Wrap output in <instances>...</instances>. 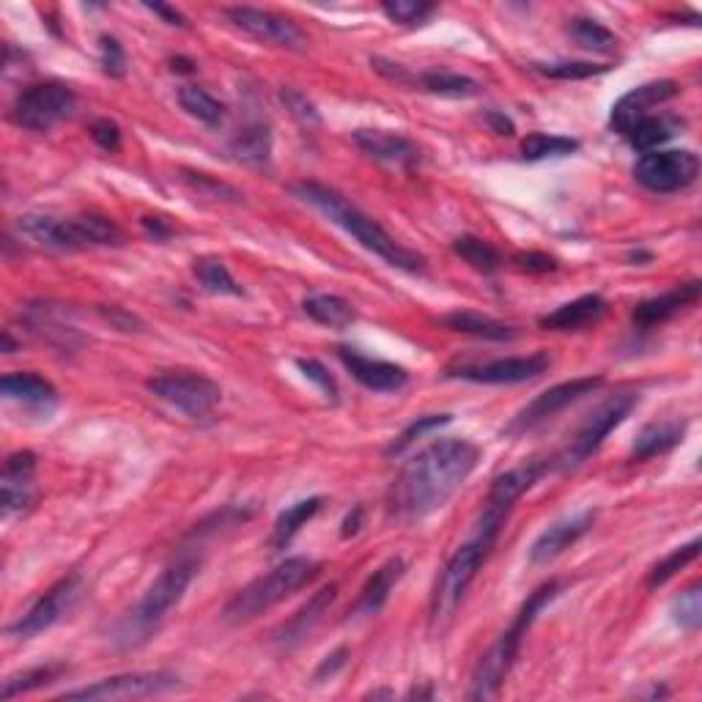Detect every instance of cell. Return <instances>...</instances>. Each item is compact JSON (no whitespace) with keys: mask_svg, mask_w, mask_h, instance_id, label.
<instances>
[{"mask_svg":"<svg viewBox=\"0 0 702 702\" xmlns=\"http://www.w3.org/2000/svg\"><path fill=\"white\" fill-rule=\"evenodd\" d=\"M481 451L467 440H440L423 447L395 481L390 505L401 519H425L445 508L477 467Z\"/></svg>","mask_w":702,"mask_h":702,"instance_id":"obj_1","label":"cell"},{"mask_svg":"<svg viewBox=\"0 0 702 702\" xmlns=\"http://www.w3.org/2000/svg\"><path fill=\"white\" fill-rule=\"evenodd\" d=\"M293 195L302 198L304 204L313 206V209H319L327 220H332L335 226H341L343 231L354 236V239L360 241L365 250H371L373 256L384 258L390 267L406 269V272H423L425 269V258L420 256V252L406 250L404 245H399V241L384 231L373 217H368L365 211L357 209L347 195H341L338 189L319 182H302L293 187Z\"/></svg>","mask_w":702,"mask_h":702,"instance_id":"obj_2","label":"cell"},{"mask_svg":"<svg viewBox=\"0 0 702 702\" xmlns=\"http://www.w3.org/2000/svg\"><path fill=\"white\" fill-rule=\"evenodd\" d=\"M503 525L505 519H499V516L483 514L475 527V535H472L467 544L458 546L456 555L447 560L445 571L436 579L434 598H431V629L442 634V631L453 623L464 596H467L469 585L475 582L477 571H481V566L486 562L488 551L497 544Z\"/></svg>","mask_w":702,"mask_h":702,"instance_id":"obj_3","label":"cell"},{"mask_svg":"<svg viewBox=\"0 0 702 702\" xmlns=\"http://www.w3.org/2000/svg\"><path fill=\"white\" fill-rule=\"evenodd\" d=\"M557 596H560V582H555V579H551V582L540 585L538 590H535L533 596L527 598V603L519 609V615H516L514 626H510L508 631H503V634H499V640L481 655V661H477L475 672H472L469 700H494L497 698L499 689H503V683H505V678H508L510 667H514L516 655H519L522 640H525L529 626L535 623V618H538L540 609H544L546 603L555 601Z\"/></svg>","mask_w":702,"mask_h":702,"instance_id":"obj_4","label":"cell"},{"mask_svg":"<svg viewBox=\"0 0 702 702\" xmlns=\"http://www.w3.org/2000/svg\"><path fill=\"white\" fill-rule=\"evenodd\" d=\"M198 557H178V560L171 562V566L159 574L157 582L148 587L146 596L141 598V603L126 615L124 623L118 626L116 640L124 644V648H137L141 642H146L148 637L163 626V620L168 618L171 609L182 601L187 587L198 577Z\"/></svg>","mask_w":702,"mask_h":702,"instance_id":"obj_5","label":"cell"},{"mask_svg":"<svg viewBox=\"0 0 702 702\" xmlns=\"http://www.w3.org/2000/svg\"><path fill=\"white\" fill-rule=\"evenodd\" d=\"M316 577H319V562L308 560V557H289L280 566H275L272 571H267L264 577L252 579L250 585L241 587L231 601L226 603V609H223V620L231 626L250 623L258 615L272 609L275 603L286 601L299 587L313 582Z\"/></svg>","mask_w":702,"mask_h":702,"instance_id":"obj_6","label":"cell"},{"mask_svg":"<svg viewBox=\"0 0 702 702\" xmlns=\"http://www.w3.org/2000/svg\"><path fill=\"white\" fill-rule=\"evenodd\" d=\"M17 231L33 245L48 250H85V247L121 245L124 234L107 217H53V215H25L17 220Z\"/></svg>","mask_w":702,"mask_h":702,"instance_id":"obj_7","label":"cell"},{"mask_svg":"<svg viewBox=\"0 0 702 702\" xmlns=\"http://www.w3.org/2000/svg\"><path fill=\"white\" fill-rule=\"evenodd\" d=\"M78 111V94L63 83H39L22 91L11 105V121L28 132H50Z\"/></svg>","mask_w":702,"mask_h":702,"instance_id":"obj_8","label":"cell"},{"mask_svg":"<svg viewBox=\"0 0 702 702\" xmlns=\"http://www.w3.org/2000/svg\"><path fill=\"white\" fill-rule=\"evenodd\" d=\"M637 401L640 399L631 393L612 395L609 401H603V404L598 406V410L592 412L582 425H579V431L574 434L571 445H568L566 451H562L560 456L555 458L557 467L574 469V467H579L582 462H587V458H590L592 453H596L598 447L603 445V440H607V436L612 434V431L618 429V425L623 423L626 417H629L631 410L637 406Z\"/></svg>","mask_w":702,"mask_h":702,"instance_id":"obj_9","label":"cell"},{"mask_svg":"<svg viewBox=\"0 0 702 702\" xmlns=\"http://www.w3.org/2000/svg\"><path fill=\"white\" fill-rule=\"evenodd\" d=\"M700 176V157L689 148L644 152L634 163V178L655 195H672L692 187Z\"/></svg>","mask_w":702,"mask_h":702,"instance_id":"obj_10","label":"cell"},{"mask_svg":"<svg viewBox=\"0 0 702 702\" xmlns=\"http://www.w3.org/2000/svg\"><path fill=\"white\" fill-rule=\"evenodd\" d=\"M146 388L159 401L184 412L187 417H206L223 399V390L215 379L195 371H171L148 379Z\"/></svg>","mask_w":702,"mask_h":702,"instance_id":"obj_11","label":"cell"},{"mask_svg":"<svg viewBox=\"0 0 702 702\" xmlns=\"http://www.w3.org/2000/svg\"><path fill=\"white\" fill-rule=\"evenodd\" d=\"M603 388V379L601 376H579V379H571V382H562V384H555V388L544 390L540 395H535L533 401L522 410L519 414H516L514 420H510V425L505 429V434L508 436H519V434H527V431L538 429V425H544L546 420L557 417L562 410H568L571 404H577V401H582L585 395H592L596 390Z\"/></svg>","mask_w":702,"mask_h":702,"instance_id":"obj_12","label":"cell"},{"mask_svg":"<svg viewBox=\"0 0 702 702\" xmlns=\"http://www.w3.org/2000/svg\"><path fill=\"white\" fill-rule=\"evenodd\" d=\"M178 678L174 672H124V675L105 678L91 686L63 692L61 700H143L157 698V694L174 692Z\"/></svg>","mask_w":702,"mask_h":702,"instance_id":"obj_13","label":"cell"},{"mask_svg":"<svg viewBox=\"0 0 702 702\" xmlns=\"http://www.w3.org/2000/svg\"><path fill=\"white\" fill-rule=\"evenodd\" d=\"M80 592H83V579H80L78 574L61 579L59 585L50 587V590L6 631H9V637H14V640H31V637L42 634L50 626L59 623L63 615L78 603Z\"/></svg>","mask_w":702,"mask_h":702,"instance_id":"obj_14","label":"cell"},{"mask_svg":"<svg viewBox=\"0 0 702 702\" xmlns=\"http://www.w3.org/2000/svg\"><path fill=\"white\" fill-rule=\"evenodd\" d=\"M226 17L239 28V31L250 33L258 42L272 44V48L293 50V53L308 50V37H304L302 28H299L297 22H291L289 17H280L275 14V11L252 9V6H231V9H226Z\"/></svg>","mask_w":702,"mask_h":702,"instance_id":"obj_15","label":"cell"},{"mask_svg":"<svg viewBox=\"0 0 702 702\" xmlns=\"http://www.w3.org/2000/svg\"><path fill=\"white\" fill-rule=\"evenodd\" d=\"M551 365L549 354L538 351V354L529 357H508V360H492L483 362V365H458L447 368V376L464 379V382L475 384H522L533 382L540 373H546V368Z\"/></svg>","mask_w":702,"mask_h":702,"instance_id":"obj_16","label":"cell"},{"mask_svg":"<svg viewBox=\"0 0 702 702\" xmlns=\"http://www.w3.org/2000/svg\"><path fill=\"white\" fill-rule=\"evenodd\" d=\"M678 83L675 80H653V83H642L637 89H631L629 94L620 96L612 107V116H609V124H612L615 132L620 135H629L631 126L637 121L648 118L650 111L664 102H670L672 96H678Z\"/></svg>","mask_w":702,"mask_h":702,"instance_id":"obj_17","label":"cell"},{"mask_svg":"<svg viewBox=\"0 0 702 702\" xmlns=\"http://www.w3.org/2000/svg\"><path fill=\"white\" fill-rule=\"evenodd\" d=\"M549 467H551L549 462H527L522 464V467H514L494 477L492 488H488V497H486V510H483V514L508 519L510 508H514L529 488H533L535 483L546 475V469Z\"/></svg>","mask_w":702,"mask_h":702,"instance_id":"obj_18","label":"cell"},{"mask_svg":"<svg viewBox=\"0 0 702 702\" xmlns=\"http://www.w3.org/2000/svg\"><path fill=\"white\" fill-rule=\"evenodd\" d=\"M338 357L347 365V371L362 388L373 390V393H399L410 384V373L406 368L395 365V362H384V360H371V357L360 354L357 349L341 347L338 349Z\"/></svg>","mask_w":702,"mask_h":702,"instance_id":"obj_19","label":"cell"},{"mask_svg":"<svg viewBox=\"0 0 702 702\" xmlns=\"http://www.w3.org/2000/svg\"><path fill=\"white\" fill-rule=\"evenodd\" d=\"M592 522H596V514L585 510V514L566 516V519L546 527L544 533L535 538V544L529 546V562H533V566H549L551 560H557L562 551L571 549V546L582 538L587 529L592 527Z\"/></svg>","mask_w":702,"mask_h":702,"instance_id":"obj_20","label":"cell"},{"mask_svg":"<svg viewBox=\"0 0 702 702\" xmlns=\"http://www.w3.org/2000/svg\"><path fill=\"white\" fill-rule=\"evenodd\" d=\"M33 472L37 456L31 451H20L6 458L3 481H0V505L3 516H14L25 510L33 499Z\"/></svg>","mask_w":702,"mask_h":702,"instance_id":"obj_21","label":"cell"},{"mask_svg":"<svg viewBox=\"0 0 702 702\" xmlns=\"http://www.w3.org/2000/svg\"><path fill=\"white\" fill-rule=\"evenodd\" d=\"M354 143L360 152L376 163L393 165V168H412L420 163V148L414 146L410 137L399 135L390 130H357Z\"/></svg>","mask_w":702,"mask_h":702,"instance_id":"obj_22","label":"cell"},{"mask_svg":"<svg viewBox=\"0 0 702 702\" xmlns=\"http://www.w3.org/2000/svg\"><path fill=\"white\" fill-rule=\"evenodd\" d=\"M0 393H3L6 401L22 404L31 412L53 414L55 406H59V390L53 388V382H48V379L31 371L6 373L0 379Z\"/></svg>","mask_w":702,"mask_h":702,"instance_id":"obj_23","label":"cell"},{"mask_svg":"<svg viewBox=\"0 0 702 702\" xmlns=\"http://www.w3.org/2000/svg\"><path fill=\"white\" fill-rule=\"evenodd\" d=\"M25 324L31 327L33 335H39L55 349L74 351L83 343V338H78V330L66 321L63 308H55L50 302H39L25 308Z\"/></svg>","mask_w":702,"mask_h":702,"instance_id":"obj_24","label":"cell"},{"mask_svg":"<svg viewBox=\"0 0 702 702\" xmlns=\"http://www.w3.org/2000/svg\"><path fill=\"white\" fill-rule=\"evenodd\" d=\"M700 280H692V283H683L675 286V289L659 293L653 299H644V302L637 304L634 310V324L637 327H655V324H664L670 321L672 316H678L681 310H686L689 304H694L700 299Z\"/></svg>","mask_w":702,"mask_h":702,"instance_id":"obj_25","label":"cell"},{"mask_svg":"<svg viewBox=\"0 0 702 702\" xmlns=\"http://www.w3.org/2000/svg\"><path fill=\"white\" fill-rule=\"evenodd\" d=\"M603 313H607V299L601 293H585V297L560 304L549 316H544L540 327L555 332H579L585 327L598 324L603 319Z\"/></svg>","mask_w":702,"mask_h":702,"instance_id":"obj_26","label":"cell"},{"mask_svg":"<svg viewBox=\"0 0 702 702\" xmlns=\"http://www.w3.org/2000/svg\"><path fill=\"white\" fill-rule=\"evenodd\" d=\"M228 154L236 163L250 165V168L269 165V159H272V130H269L267 121H247L228 143Z\"/></svg>","mask_w":702,"mask_h":702,"instance_id":"obj_27","label":"cell"},{"mask_svg":"<svg viewBox=\"0 0 702 702\" xmlns=\"http://www.w3.org/2000/svg\"><path fill=\"white\" fill-rule=\"evenodd\" d=\"M406 562L401 557H390L379 571H373V577L368 579L365 587L360 590V598L354 601V607L349 609V615H376L382 612V607L388 603L393 587L404 579Z\"/></svg>","mask_w":702,"mask_h":702,"instance_id":"obj_28","label":"cell"},{"mask_svg":"<svg viewBox=\"0 0 702 702\" xmlns=\"http://www.w3.org/2000/svg\"><path fill=\"white\" fill-rule=\"evenodd\" d=\"M683 130H686V118L675 116V113H659V116H648L637 121L626 137H629V143L637 148V152L644 154V152H659L664 143H670L672 137L681 135Z\"/></svg>","mask_w":702,"mask_h":702,"instance_id":"obj_29","label":"cell"},{"mask_svg":"<svg viewBox=\"0 0 702 702\" xmlns=\"http://www.w3.org/2000/svg\"><path fill=\"white\" fill-rule=\"evenodd\" d=\"M442 324L453 332H464V335H475V338H483V341H494V343H508L522 335L516 327L492 319V316L472 313V310H456V313H447L445 319H442Z\"/></svg>","mask_w":702,"mask_h":702,"instance_id":"obj_30","label":"cell"},{"mask_svg":"<svg viewBox=\"0 0 702 702\" xmlns=\"http://www.w3.org/2000/svg\"><path fill=\"white\" fill-rule=\"evenodd\" d=\"M686 436V423L681 420H661V423H648L644 429L637 434L634 447H631V456L637 462H644V458L661 456V453H670L672 447H678Z\"/></svg>","mask_w":702,"mask_h":702,"instance_id":"obj_31","label":"cell"},{"mask_svg":"<svg viewBox=\"0 0 702 702\" xmlns=\"http://www.w3.org/2000/svg\"><path fill=\"white\" fill-rule=\"evenodd\" d=\"M338 596V585H324L319 592H316L313 598H310L308 603H304L302 609H299L297 615L289 620V623L283 626V631L278 634L280 644H286V648H291V644L302 642L304 637L313 631V626L319 623L321 618H324V612L330 609V603L335 601Z\"/></svg>","mask_w":702,"mask_h":702,"instance_id":"obj_32","label":"cell"},{"mask_svg":"<svg viewBox=\"0 0 702 702\" xmlns=\"http://www.w3.org/2000/svg\"><path fill=\"white\" fill-rule=\"evenodd\" d=\"M302 310L316 321V324H324L330 330H347L349 324H354L357 313L338 293H313L302 302Z\"/></svg>","mask_w":702,"mask_h":702,"instance_id":"obj_33","label":"cell"},{"mask_svg":"<svg viewBox=\"0 0 702 702\" xmlns=\"http://www.w3.org/2000/svg\"><path fill=\"white\" fill-rule=\"evenodd\" d=\"M178 105L189 116L198 118L200 124L211 126V130L223 126V121H226V105L220 100H215L206 89H200V85H182L178 89Z\"/></svg>","mask_w":702,"mask_h":702,"instance_id":"obj_34","label":"cell"},{"mask_svg":"<svg viewBox=\"0 0 702 702\" xmlns=\"http://www.w3.org/2000/svg\"><path fill=\"white\" fill-rule=\"evenodd\" d=\"M321 505H324V499L310 497V499H299V503H293L291 508H286L272 527V544L278 546V549H286V546L297 538L299 529L319 514Z\"/></svg>","mask_w":702,"mask_h":702,"instance_id":"obj_35","label":"cell"},{"mask_svg":"<svg viewBox=\"0 0 702 702\" xmlns=\"http://www.w3.org/2000/svg\"><path fill=\"white\" fill-rule=\"evenodd\" d=\"M193 272L195 278H198V283L204 286L209 293H220V297H241V286L236 283L231 269L226 267L223 258H215V256L198 258Z\"/></svg>","mask_w":702,"mask_h":702,"instance_id":"obj_36","label":"cell"},{"mask_svg":"<svg viewBox=\"0 0 702 702\" xmlns=\"http://www.w3.org/2000/svg\"><path fill=\"white\" fill-rule=\"evenodd\" d=\"M453 252L483 275H494L503 267V256H499L486 239H477V236H458V239L453 241Z\"/></svg>","mask_w":702,"mask_h":702,"instance_id":"obj_37","label":"cell"},{"mask_svg":"<svg viewBox=\"0 0 702 702\" xmlns=\"http://www.w3.org/2000/svg\"><path fill=\"white\" fill-rule=\"evenodd\" d=\"M579 148V141L574 137H562V135H544V132H535V135H527L522 141V157L527 163H538V159H549V157H568Z\"/></svg>","mask_w":702,"mask_h":702,"instance_id":"obj_38","label":"cell"},{"mask_svg":"<svg viewBox=\"0 0 702 702\" xmlns=\"http://www.w3.org/2000/svg\"><path fill=\"white\" fill-rule=\"evenodd\" d=\"M417 83L423 85L425 91L436 96H453V100H464V96H475L481 91V85L472 78H464V74L456 72H425L420 74Z\"/></svg>","mask_w":702,"mask_h":702,"instance_id":"obj_39","label":"cell"},{"mask_svg":"<svg viewBox=\"0 0 702 702\" xmlns=\"http://www.w3.org/2000/svg\"><path fill=\"white\" fill-rule=\"evenodd\" d=\"M700 546H702V540L692 538L689 544H683V546H678V549H672L670 555H667L664 560L655 562L653 571L648 574V585L650 587H661L664 582H670V579L675 577L678 571H683V568H686L689 562L698 560Z\"/></svg>","mask_w":702,"mask_h":702,"instance_id":"obj_40","label":"cell"},{"mask_svg":"<svg viewBox=\"0 0 702 702\" xmlns=\"http://www.w3.org/2000/svg\"><path fill=\"white\" fill-rule=\"evenodd\" d=\"M59 672H61V667L48 664V667H33V670L9 675L3 681V689H0V698L14 700V698H20V694L33 692V689L48 686L50 681H55V678H59Z\"/></svg>","mask_w":702,"mask_h":702,"instance_id":"obj_41","label":"cell"},{"mask_svg":"<svg viewBox=\"0 0 702 702\" xmlns=\"http://www.w3.org/2000/svg\"><path fill=\"white\" fill-rule=\"evenodd\" d=\"M571 37L579 48L592 50V53H612L618 48V37L596 20H574Z\"/></svg>","mask_w":702,"mask_h":702,"instance_id":"obj_42","label":"cell"},{"mask_svg":"<svg viewBox=\"0 0 702 702\" xmlns=\"http://www.w3.org/2000/svg\"><path fill=\"white\" fill-rule=\"evenodd\" d=\"M672 620L681 626L683 631H698L702 623V585H692L681 592V596L672 598Z\"/></svg>","mask_w":702,"mask_h":702,"instance_id":"obj_43","label":"cell"},{"mask_svg":"<svg viewBox=\"0 0 702 702\" xmlns=\"http://www.w3.org/2000/svg\"><path fill=\"white\" fill-rule=\"evenodd\" d=\"M451 420H453L451 414H425V417L412 420V423L406 425V429L401 431V434L395 436L393 442H390V447L384 453H388V456H401V453H404L406 447H412L414 442L423 440V436L429 434V431L442 429V425H447Z\"/></svg>","mask_w":702,"mask_h":702,"instance_id":"obj_44","label":"cell"},{"mask_svg":"<svg viewBox=\"0 0 702 702\" xmlns=\"http://www.w3.org/2000/svg\"><path fill=\"white\" fill-rule=\"evenodd\" d=\"M535 72H540L544 78H551V80H587V78H596V74L609 72V66H603V63H590V61H562V63H540V66H535Z\"/></svg>","mask_w":702,"mask_h":702,"instance_id":"obj_45","label":"cell"},{"mask_svg":"<svg viewBox=\"0 0 702 702\" xmlns=\"http://www.w3.org/2000/svg\"><path fill=\"white\" fill-rule=\"evenodd\" d=\"M382 11L401 25H420L434 14L436 6L420 3V0H388V3H382Z\"/></svg>","mask_w":702,"mask_h":702,"instance_id":"obj_46","label":"cell"},{"mask_svg":"<svg viewBox=\"0 0 702 702\" xmlns=\"http://www.w3.org/2000/svg\"><path fill=\"white\" fill-rule=\"evenodd\" d=\"M280 100H283L286 111H289L291 116L297 118L302 126H319L321 124L319 111H316V105L302 94V91L289 89V85H286V89H280Z\"/></svg>","mask_w":702,"mask_h":702,"instance_id":"obj_47","label":"cell"},{"mask_svg":"<svg viewBox=\"0 0 702 702\" xmlns=\"http://www.w3.org/2000/svg\"><path fill=\"white\" fill-rule=\"evenodd\" d=\"M184 182L195 189L204 198H217V200H241L239 189H234L231 184H223L217 178L206 176V174H184Z\"/></svg>","mask_w":702,"mask_h":702,"instance_id":"obj_48","label":"cell"},{"mask_svg":"<svg viewBox=\"0 0 702 702\" xmlns=\"http://www.w3.org/2000/svg\"><path fill=\"white\" fill-rule=\"evenodd\" d=\"M100 48H102V66H105V74H111V78H124L126 74L124 44H121L116 37H102Z\"/></svg>","mask_w":702,"mask_h":702,"instance_id":"obj_49","label":"cell"},{"mask_svg":"<svg viewBox=\"0 0 702 702\" xmlns=\"http://www.w3.org/2000/svg\"><path fill=\"white\" fill-rule=\"evenodd\" d=\"M297 368L304 373V379H310V382L316 384V388L321 390V393L327 395L330 401H338V384L335 379L327 373V368L321 365L319 360H297Z\"/></svg>","mask_w":702,"mask_h":702,"instance_id":"obj_50","label":"cell"},{"mask_svg":"<svg viewBox=\"0 0 702 702\" xmlns=\"http://www.w3.org/2000/svg\"><path fill=\"white\" fill-rule=\"evenodd\" d=\"M91 137H94V143L100 148H105V152H118L121 146V130L116 121L111 118H96L94 124H91Z\"/></svg>","mask_w":702,"mask_h":702,"instance_id":"obj_51","label":"cell"},{"mask_svg":"<svg viewBox=\"0 0 702 702\" xmlns=\"http://www.w3.org/2000/svg\"><path fill=\"white\" fill-rule=\"evenodd\" d=\"M514 264L522 272L529 275H546L557 269V261L551 256H546V252H519V256L514 258Z\"/></svg>","mask_w":702,"mask_h":702,"instance_id":"obj_52","label":"cell"},{"mask_svg":"<svg viewBox=\"0 0 702 702\" xmlns=\"http://www.w3.org/2000/svg\"><path fill=\"white\" fill-rule=\"evenodd\" d=\"M347 661H349V648L332 650V653L324 655V661H321V664L316 667L313 681H327V678L338 675V672H341L343 667H347Z\"/></svg>","mask_w":702,"mask_h":702,"instance_id":"obj_53","label":"cell"},{"mask_svg":"<svg viewBox=\"0 0 702 702\" xmlns=\"http://www.w3.org/2000/svg\"><path fill=\"white\" fill-rule=\"evenodd\" d=\"M102 313H105V319L111 321V324H116L118 330L124 332H132V327H141V321H137L135 316L124 313L121 308H102Z\"/></svg>","mask_w":702,"mask_h":702,"instance_id":"obj_54","label":"cell"},{"mask_svg":"<svg viewBox=\"0 0 702 702\" xmlns=\"http://www.w3.org/2000/svg\"><path fill=\"white\" fill-rule=\"evenodd\" d=\"M146 9H148V11H154V14L163 17V20L168 22V25H178V28L187 25V20H184L182 11L171 9V6H163V3H146Z\"/></svg>","mask_w":702,"mask_h":702,"instance_id":"obj_55","label":"cell"},{"mask_svg":"<svg viewBox=\"0 0 702 702\" xmlns=\"http://www.w3.org/2000/svg\"><path fill=\"white\" fill-rule=\"evenodd\" d=\"M486 121H488V126H492L494 132H497V135H514V121H510L508 116H503V113H497V111H492L486 116Z\"/></svg>","mask_w":702,"mask_h":702,"instance_id":"obj_56","label":"cell"},{"mask_svg":"<svg viewBox=\"0 0 702 702\" xmlns=\"http://www.w3.org/2000/svg\"><path fill=\"white\" fill-rule=\"evenodd\" d=\"M143 228H146L154 239H165V236H171V231H174L163 217H146V220H143Z\"/></svg>","mask_w":702,"mask_h":702,"instance_id":"obj_57","label":"cell"},{"mask_svg":"<svg viewBox=\"0 0 702 702\" xmlns=\"http://www.w3.org/2000/svg\"><path fill=\"white\" fill-rule=\"evenodd\" d=\"M360 519H362V508H354V514H349L347 522H343V538H349V535H354L357 529H360Z\"/></svg>","mask_w":702,"mask_h":702,"instance_id":"obj_58","label":"cell"},{"mask_svg":"<svg viewBox=\"0 0 702 702\" xmlns=\"http://www.w3.org/2000/svg\"><path fill=\"white\" fill-rule=\"evenodd\" d=\"M365 700H395V692H390V689H373V692L365 694Z\"/></svg>","mask_w":702,"mask_h":702,"instance_id":"obj_59","label":"cell"}]
</instances>
